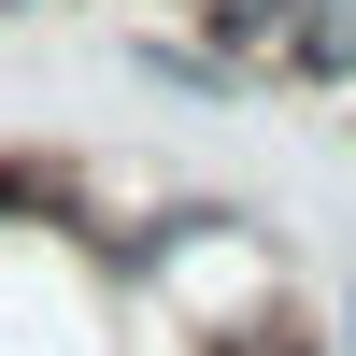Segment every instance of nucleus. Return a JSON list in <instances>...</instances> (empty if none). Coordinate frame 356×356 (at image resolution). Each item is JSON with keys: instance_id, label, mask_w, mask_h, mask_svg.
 Listing matches in <instances>:
<instances>
[{"instance_id": "3", "label": "nucleus", "mask_w": 356, "mask_h": 356, "mask_svg": "<svg viewBox=\"0 0 356 356\" xmlns=\"http://www.w3.org/2000/svg\"><path fill=\"white\" fill-rule=\"evenodd\" d=\"M143 72H171V86H200V100H243V57H214V43H143Z\"/></svg>"}, {"instance_id": "2", "label": "nucleus", "mask_w": 356, "mask_h": 356, "mask_svg": "<svg viewBox=\"0 0 356 356\" xmlns=\"http://www.w3.org/2000/svg\"><path fill=\"white\" fill-rule=\"evenodd\" d=\"M200 29H214L243 72H271V43H285V0H200Z\"/></svg>"}, {"instance_id": "4", "label": "nucleus", "mask_w": 356, "mask_h": 356, "mask_svg": "<svg viewBox=\"0 0 356 356\" xmlns=\"http://www.w3.org/2000/svg\"><path fill=\"white\" fill-rule=\"evenodd\" d=\"M0 15H15V0H0Z\"/></svg>"}, {"instance_id": "1", "label": "nucleus", "mask_w": 356, "mask_h": 356, "mask_svg": "<svg viewBox=\"0 0 356 356\" xmlns=\"http://www.w3.org/2000/svg\"><path fill=\"white\" fill-rule=\"evenodd\" d=\"M271 72H300V86H356V0H285Z\"/></svg>"}]
</instances>
